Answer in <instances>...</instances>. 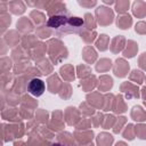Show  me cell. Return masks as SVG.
<instances>
[{
    "instance_id": "5b68a950",
    "label": "cell",
    "mask_w": 146,
    "mask_h": 146,
    "mask_svg": "<svg viewBox=\"0 0 146 146\" xmlns=\"http://www.w3.org/2000/svg\"><path fill=\"white\" fill-rule=\"evenodd\" d=\"M97 143H98V146H111L113 143V137L106 132L99 133L97 138Z\"/></svg>"
},
{
    "instance_id": "603a6c76",
    "label": "cell",
    "mask_w": 146,
    "mask_h": 146,
    "mask_svg": "<svg viewBox=\"0 0 146 146\" xmlns=\"http://www.w3.org/2000/svg\"><path fill=\"white\" fill-rule=\"evenodd\" d=\"M139 66L144 70H146V52H144L141 55V57L139 58Z\"/></svg>"
},
{
    "instance_id": "52a82bcc",
    "label": "cell",
    "mask_w": 146,
    "mask_h": 146,
    "mask_svg": "<svg viewBox=\"0 0 146 146\" xmlns=\"http://www.w3.org/2000/svg\"><path fill=\"white\" fill-rule=\"evenodd\" d=\"M137 50H138V47H137V44L133 42V41H128V44H127V48H125V50L123 51V56L124 57H133L135 56V54L137 52Z\"/></svg>"
},
{
    "instance_id": "ac0fdd59",
    "label": "cell",
    "mask_w": 146,
    "mask_h": 146,
    "mask_svg": "<svg viewBox=\"0 0 146 146\" xmlns=\"http://www.w3.org/2000/svg\"><path fill=\"white\" fill-rule=\"evenodd\" d=\"M135 132L137 133V136L141 139H146V125L144 124H139L136 127L135 129Z\"/></svg>"
},
{
    "instance_id": "7c38bea8",
    "label": "cell",
    "mask_w": 146,
    "mask_h": 146,
    "mask_svg": "<svg viewBox=\"0 0 146 146\" xmlns=\"http://www.w3.org/2000/svg\"><path fill=\"white\" fill-rule=\"evenodd\" d=\"M107 43H108V38H107V35L102 34L100 38L98 39V41L96 42V46H97V48H98L99 50H105V49L107 48Z\"/></svg>"
},
{
    "instance_id": "d4e9b609",
    "label": "cell",
    "mask_w": 146,
    "mask_h": 146,
    "mask_svg": "<svg viewBox=\"0 0 146 146\" xmlns=\"http://www.w3.org/2000/svg\"><path fill=\"white\" fill-rule=\"evenodd\" d=\"M141 91H143V98H144V99L146 100V87H144Z\"/></svg>"
},
{
    "instance_id": "4fadbf2b",
    "label": "cell",
    "mask_w": 146,
    "mask_h": 146,
    "mask_svg": "<svg viewBox=\"0 0 146 146\" xmlns=\"http://www.w3.org/2000/svg\"><path fill=\"white\" fill-rule=\"evenodd\" d=\"M100 81H103L102 84L99 86V89H102V90H107L113 86V81L110 76H102Z\"/></svg>"
},
{
    "instance_id": "7a4b0ae2",
    "label": "cell",
    "mask_w": 146,
    "mask_h": 146,
    "mask_svg": "<svg viewBox=\"0 0 146 146\" xmlns=\"http://www.w3.org/2000/svg\"><path fill=\"white\" fill-rule=\"evenodd\" d=\"M129 71V64L124 59H116L114 66V73L117 76H125Z\"/></svg>"
},
{
    "instance_id": "8fae6325",
    "label": "cell",
    "mask_w": 146,
    "mask_h": 146,
    "mask_svg": "<svg viewBox=\"0 0 146 146\" xmlns=\"http://www.w3.org/2000/svg\"><path fill=\"white\" fill-rule=\"evenodd\" d=\"M60 73L64 76V79L66 80H73L74 79V74H73V70L71 66H64L60 68Z\"/></svg>"
},
{
    "instance_id": "ffe728a7",
    "label": "cell",
    "mask_w": 146,
    "mask_h": 146,
    "mask_svg": "<svg viewBox=\"0 0 146 146\" xmlns=\"http://www.w3.org/2000/svg\"><path fill=\"white\" fill-rule=\"evenodd\" d=\"M124 122H125V117H123V116H122V117H119L117 123H116V125L114 127V132H115V133H119V132L121 131V128H120V127H121Z\"/></svg>"
},
{
    "instance_id": "7402d4cb",
    "label": "cell",
    "mask_w": 146,
    "mask_h": 146,
    "mask_svg": "<svg viewBox=\"0 0 146 146\" xmlns=\"http://www.w3.org/2000/svg\"><path fill=\"white\" fill-rule=\"evenodd\" d=\"M128 6H129V2H119L117 3V7H116V10L120 11V13H123V11L127 10Z\"/></svg>"
},
{
    "instance_id": "277c9868",
    "label": "cell",
    "mask_w": 146,
    "mask_h": 146,
    "mask_svg": "<svg viewBox=\"0 0 146 146\" xmlns=\"http://www.w3.org/2000/svg\"><path fill=\"white\" fill-rule=\"evenodd\" d=\"M121 91H124L127 94V97L128 98H131V97H139V94H138V88L132 86L130 82H124L122 86H121Z\"/></svg>"
},
{
    "instance_id": "3957f363",
    "label": "cell",
    "mask_w": 146,
    "mask_h": 146,
    "mask_svg": "<svg viewBox=\"0 0 146 146\" xmlns=\"http://www.w3.org/2000/svg\"><path fill=\"white\" fill-rule=\"evenodd\" d=\"M97 16H98V17H104L103 21L100 22V24H104V25L110 24V23L112 22V18H113L112 11H111L110 9L105 8V7H100V8L97 9Z\"/></svg>"
},
{
    "instance_id": "cb8c5ba5",
    "label": "cell",
    "mask_w": 146,
    "mask_h": 146,
    "mask_svg": "<svg viewBox=\"0 0 146 146\" xmlns=\"http://www.w3.org/2000/svg\"><path fill=\"white\" fill-rule=\"evenodd\" d=\"M87 68H88V67H86V66H83V65H82V66H79V76H80V78H83V76L87 75V74L84 73V70H87Z\"/></svg>"
},
{
    "instance_id": "484cf974",
    "label": "cell",
    "mask_w": 146,
    "mask_h": 146,
    "mask_svg": "<svg viewBox=\"0 0 146 146\" xmlns=\"http://www.w3.org/2000/svg\"><path fill=\"white\" fill-rule=\"evenodd\" d=\"M116 146H127V145H125L123 141H119V143L116 144Z\"/></svg>"
},
{
    "instance_id": "44dd1931",
    "label": "cell",
    "mask_w": 146,
    "mask_h": 146,
    "mask_svg": "<svg viewBox=\"0 0 146 146\" xmlns=\"http://www.w3.org/2000/svg\"><path fill=\"white\" fill-rule=\"evenodd\" d=\"M103 121H105V122L103 123L104 128H105V129H108V124H110V125L113 124V122H114V117H113L112 115H107L106 119H104Z\"/></svg>"
},
{
    "instance_id": "6da1fadb",
    "label": "cell",
    "mask_w": 146,
    "mask_h": 146,
    "mask_svg": "<svg viewBox=\"0 0 146 146\" xmlns=\"http://www.w3.org/2000/svg\"><path fill=\"white\" fill-rule=\"evenodd\" d=\"M44 83L40 79H32L27 84V91L33 96H41L44 91Z\"/></svg>"
},
{
    "instance_id": "5bb4252c",
    "label": "cell",
    "mask_w": 146,
    "mask_h": 146,
    "mask_svg": "<svg viewBox=\"0 0 146 146\" xmlns=\"http://www.w3.org/2000/svg\"><path fill=\"white\" fill-rule=\"evenodd\" d=\"M123 137L129 139V140H132L135 138V129H133V125L132 124H128L123 131Z\"/></svg>"
},
{
    "instance_id": "2e32d148",
    "label": "cell",
    "mask_w": 146,
    "mask_h": 146,
    "mask_svg": "<svg viewBox=\"0 0 146 146\" xmlns=\"http://www.w3.org/2000/svg\"><path fill=\"white\" fill-rule=\"evenodd\" d=\"M65 23V17H63V16H55V17H52L50 21H49V25H51V26H55V27H58V26H60L62 24H64Z\"/></svg>"
},
{
    "instance_id": "ba28073f",
    "label": "cell",
    "mask_w": 146,
    "mask_h": 146,
    "mask_svg": "<svg viewBox=\"0 0 146 146\" xmlns=\"http://www.w3.org/2000/svg\"><path fill=\"white\" fill-rule=\"evenodd\" d=\"M123 42H124V39L122 36H116L115 39H113L112 46H111L112 51L113 52H119L123 47Z\"/></svg>"
},
{
    "instance_id": "8992f818",
    "label": "cell",
    "mask_w": 146,
    "mask_h": 146,
    "mask_svg": "<svg viewBox=\"0 0 146 146\" xmlns=\"http://www.w3.org/2000/svg\"><path fill=\"white\" fill-rule=\"evenodd\" d=\"M131 116L136 121H144L146 120V112L140 106H135L131 112Z\"/></svg>"
},
{
    "instance_id": "d6986e66",
    "label": "cell",
    "mask_w": 146,
    "mask_h": 146,
    "mask_svg": "<svg viewBox=\"0 0 146 146\" xmlns=\"http://www.w3.org/2000/svg\"><path fill=\"white\" fill-rule=\"evenodd\" d=\"M136 32L141 33V34L146 33V23H144V22L138 23V24L136 25Z\"/></svg>"
},
{
    "instance_id": "9a60e30c",
    "label": "cell",
    "mask_w": 146,
    "mask_h": 146,
    "mask_svg": "<svg viewBox=\"0 0 146 146\" xmlns=\"http://www.w3.org/2000/svg\"><path fill=\"white\" fill-rule=\"evenodd\" d=\"M110 67H111V60H108V59H102V60H99V63L97 64L96 70L103 72V71H107Z\"/></svg>"
},
{
    "instance_id": "4316f807",
    "label": "cell",
    "mask_w": 146,
    "mask_h": 146,
    "mask_svg": "<svg viewBox=\"0 0 146 146\" xmlns=\"http://www.w3.org/2000/svg\"><path fill=\"white\" fill-rule=\"evenodd\" d=\"M52 146H62V145H59V144H56V145H52ZM65 146V145H64Z\"/></svg>"
},
{
    "instance_id": "9c48e42d",
    "label": "cell",
    "mask_w": 146,
    "mask_h": 146,
    "mask_svg": "<svg viewBox=\"0 0 146 146\" xmlns=\"http://www.w3.org/2000/svg\"><path fill=\"white\" fill-rule=\"evenodd\" d=\"M117 26L120 29H128L131 24V17L129 15H124V16H121L120 18H117V22H116Z\"/></svg>"
},
{
    "instance_id": "30bf717a",
    "label": "cell",
    "mask_w": 146,
    "mask_h": 146,
    "mask_svg": "<svg viewBox=\"0 0 146 146\" xmlns=\"http://www.w3.org/2000/svg\"><path fill=\"white\" fill-rule=\"evenodd\" d=\"M125 111V105L123 103V99H122V96H117L116 97V104L114 105V112L115 113H123Z\"/></svg>"
},
{
    "instance_id": "e0dca14e",
    "label": "cell",
    "mask_w": 146,
    "mask_h": 146,
    "mask_svg": "<svg viewBox=\"0 0 146 146\" xmlns=\"http://www.w3.org/2000/svg\"><path fill=\"white\" fill-rule=\"evenodd\" d=\"M130 79L137 83H141L143 80H144V74L140 72V71H137V70H133L131 75H130Z\"/></svg>"
}]
</instances>
